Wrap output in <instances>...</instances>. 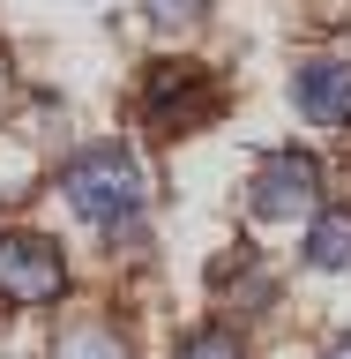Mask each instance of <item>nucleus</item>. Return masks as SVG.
<instances>
[{
	"instance_id": "f257e3e1",
	"label": "nucleus",
	"mask_w": 351,
	"mask_h": 359,
	"mask_svg": "<svg viewBox=\"0 0 351 359\" xmlns=\"http://www.w3.org/2000/svg\"><path fill=\"white\" fill-rule=\"evenodd\" d=\"M60 195L75 202L83 224H97V232H128V224L150 210V180H142V165H135L120 142H97V150H83L60 172Z\"/></svg>"
},
{
	"instance_id": "f03ea898",
	"label": "nucleus",
	"mask_w": 351,
	"mask_h": 359,
	"mask_svg": "<svg viewBox=\"0 0 351 359\" xmlns=\"http://www.w3.org/2000/svg\"><path fill=\"white\" fill-rule=\"evenodd\" d=\"M247 210L262 224H299V217H322V165L307 150H269L254 187H247Z\"/></svg>"
},
{
	"instance_id": "7ed1b4c3",
	"label": "nucleus",
	"mask_w": 351,
	"mask_h": 359,
	"mask_svg": "<svg viewBox=\"0 0 351 359\" xmlns=\"http://www.w3.org/2000/svg\"><path fill=\"white\" fill-rule=\"evenodd\" d=\"M209 112H217L209 67H195V60H157L150 75H142V120H150L157 135H187V128H202Z\"/></svg>"
},
{
	"instance_id": "20e7f679",
	"label": "nucleus",
	"mask_w": 351,
	"mask_h": 359,
	"mask_svg": "<svg viewBox=\"0 0 351 359\" xmlns=\"http://www.w3.org/2000/svg\"><path fill=\"white\" fill-rule=\"evenodd\" d=\"M60 292H67V262H60V247L45 240V232H8L0 240V299L45 307Z\"/></svg>"
},
{
	"instance_id": "39448f33",
	"label": "nucleus",
	"mask_w": 351,
	"mask_h": 359,
	"mask_svg": "<svg viewBox=\"0 0 351 359\" xmlns=\"http://www.w3.org/2000/svg\"><path fill=\"white\" fill-rule=\"evenodd\" d=\"M291 105L314 128H351V60H299L291 67Z\"/></svg>"
},
{
	"instance_id": "423d86ee",
	"label": "nucleus",
	"mask_w": 351,
	"mask_h": 359,
	"mask_svg": "<svg viewBox=\"0 0 351 359\" xmlns=\"http://www.w3.org/2000/svg\"><path fill=\"white\" fill-rule=\"evenodd\" d=\"M307 262L329 269V277L351 269V210H322V217L307 224Z\"/></svg>"
},
{
	"instance_id": "0eeeda50",
	"label": "nucleus",
	"mask_w": 351,
	"mask_h": 359,
	"mask_svg": "<svg viewBox=\"0 0 351 359\" xmlns=\"http://www.w3.org/2000/svg\"><path fill=\"white\" fill-rule=\"evenodd\" d=\"M179 359H247V344L232 330H195L187 344H179Z\"/></svg>"
},
{
	"instance_id": "6e6552de",
	"label": "nucleus",
	"mask_w": 351,
	"mask_h": 359,
	"mask_svg": "<svg viewBox=\"0 0 351 359\" xmlns=\"http://www.w3.org/2000/svg\"><path fill=\"white\" fill-rule=\"evenodd\" d=\"M142 15H150L157 30H187V22L209 15V0H142Z\"/></svg>"
},
{
	"instance_id": "1a4fd4ad",
	"label": "nucleus",
	"mask_w": 351,
	"mask_h": 359,
	"mask_svg": "<svg viewBox=\"0 0 351 359\" xmlns=\"http://www.w3.org/2000/svg\"><path fill=\"white\" fill-rule=\"evenodd\" d=\"M322 359H351V337H336V344H329V352H322Z\"/></svg>"
}]
</instances>
